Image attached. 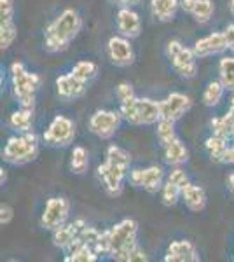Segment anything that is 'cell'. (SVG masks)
Segmentation results:
<instances>
[{"label":"cell","mask_w":234,"mask_h":262,"mask_svg":"<svg viewBox=\"0 0 234 262\" xmlns=\"http://www.w3.org/2000/svg\"><path fill=\"white\" fill-rule=\"evenodd\" d=\"M138 247V224L135 219H122L101 232L96 252L117 262H130V255Z\"/></svg>","instance_id":"cell-1"},{"label":"cell","mask_w":234,"mask_h":262,"mask_svg":"<svg viewBox=\"0 0 234 262\" xmlns=\"http://www.w3.org/2000/svg\"><path fill=\"white\" fill-rule=\"evenodd\" d=\"M82 30V18L75 9H63L44 28V51L48 54L65 53Z\"/></svg>","instance_id":"cell-2"},{"label":"cell","mask_w":234,"mask_h":262,"mask_svg":"<svg viewBox=\"0 0 234 262\" xmlns=\"http://www.w3.org/2000/svg\"><path fill=\"white\" fill-rule=\"evenodd\" d=\"M40 154V138L35 131L16 133L7 138L2 150V159L11 166H25L35 161Z\"/></svg>","instance_id":"cell-3"},{"label":"cell","mask_w":234,"mask_h":262,"mask_svg":"<svg viewBox=\"0 0 234 262\" xmlns=\"http://www.w3.org/2000/svg\"><path fill=\"white\" fill-rule=\"evenodd\" d=\"M11 86H12V95H14L16 101H18L19 107L23 108H32L35 111L37 103V91L40 88V75L28 72L25 63L14 61L11 63Z\"/></svg>","instance_id":"cell-4"},{"label":"cell","mask_w":234,"mask_h":262,"mask_svg":"<svg viewBox=\"0 0 234 262\" xmlns=\"http://www.w3.org/2000/svg\"><path fill=\"white\" fill-rule=\"evenodd\" d=\"M119 112L131 126H154L161 119V101L137 96L127 103L119 105Z\"/></svg>","instance_id":"cell-5"},{"label":"cell","mask_w":234,"mask_h":262,"mask_svg":"<svg viewBox=\"0 0 234 262\" xmlns=\"http://www.w3.org/2000/svg\"><path fill=\"white\" fill-rule=\"evenodd\" d=\"M166 56L169 60L173 72L178 77L190 81L198 75V60L193 48H185L178 39H172L166 44Z\"/></svg>","instance_id":"cell-6"},{"label":"cell","mask_w":234,"mask_h":262,"mask_svg":"<svg viewBox=\"0 0 234 262\" xmlns=\"http://www.w3.org/2000/svg\"><path fill=\"white\" fill-rule=\"evenodd\" d=\"M75 129H77L75 122L70 117L59 114V116H54L53 121L49 122L48 129L42 135V140L53 149H65L75 140V133H77Z\"/></svg>","instance_id":"cell-7"},{"label":"cell","mask_w":234,"mask_h":262,"mask_svg":"<svg viewBox=\"0 0 234 262\" xmlns=\"http://www.w3.org/2000/svg\"><path fill=\"white\" fill-rule=\"evenodd\" d=\"M127 180L135 189H142L147 194H157L161 192L166 182V171L161 164H151L147 168H131Z\"/></svg>","instance_id":"cell-8"},{"label":"cell","mask_w":234,"mask_h":262,"mask_svg":"<svg viewBox=\"0 0 234 262\" xmlns=\"http://www.w3.org/2000/svg\"><path fill=\"white\" fill-rule=\"evenodd\" d=\"M70 217V201L65 196H53L46 201V206L40 215V227L49 232L61 227L69 222Z\"/></svg>","instance_id":"cell-9"},{"label":"cell","mask_w":234,"mask_h":262,"mask_svg":"<svg viewBox=\"0 0 234 262\" xmlns=\"http://www.w3.org/2000/svg\"><path fill=\"white\" fill-rule=\"evenodd\" d=\"M124 121L119 111H107V108H101V111L93 112V116L89 117L88 128L95 137L101 138V140H110L114 135L117 133L121 128V122Z\"/></svg>","instance_id":"cell-10"},{"label":"cell","mask_w":234,"mask_h":262,"mask_svg":"<svg viewBox=\"0 0 234 262\" xmlns=\"http://www.w3.org/2000/svg\"><path fill=\"white\" fill-rule=\"evenodd\" d=\"M88 226V222L84 219H74V221L63 224L61 227L54 229L51 232V239H53V245L56 248L63 252H72L74 248H77L80 243V232L84 231V227Z\"/></svg>","instance_id":"cell-11"},{"label":"cell","mask_w":234,"mask_h":262,"mask_svg":"<svg viewBox=\"0 0 234 262\" xmlns=\"http://www.w3.org/2000/svg\"><path fill=\"white\" fill-rule=\"evenodd\" d=\"M98 179H100L101 185H103V191L107 192V196L110 198H117L121 196L124 191V182L127 180L130 170L112 164L109 161H105L103 164L98 166Z\"/></svg>","instance_id":"cell-12"},{"label":"cell","mask_w":234,"mask_h":262,"mask_svg":"<svg viewBox=\"0 0 234 262\" xmlns=\"http://www.w3.org/2000/svg\"><path fill=\"white\" fill-rule=\"evenodd\" d=\"M107 56L112 65L119 69H126L135 63V51L131 46V39L122 35H114L107 40Z\"/></svg>","instance_id":"cell-13"},{"label":"cell","mask_w":234,"mask_h":262,"mask_svg":"<svg viewBox=\"0 0 234 262\" xmlns=\"http://www.w3.org/2000/svg\"><path fill=\"white\" fill-rule=\"evenodd\" d=\"M193 107V100L190 96L184 93H169L164 100H161V117L172 121H180L187 112Z\"/></svg>","instance_id":"cell-14"},{"label":"cell","mask_w":234,"mask_h":262,"mask_svg":"<svg viewBox=\"0 0 234 262\" xmlns=\"http://www.w3.org/2000/svg\"><path fill=\"white\" fill-rule=\"evenodd\" d=\"M88 84L89 82L82 81L77 75L69 72V74H63L56 79V95L63 101L79 100L88 93Z\"/></svg>","instance_id":"cell-15"},{"label":"cell","mask_w":234,"mask_h":262,"mask_svg":"<svg viewBox=\"0 0 234 262\" xmlns=\"http://www.w3.org/2000/svg\"><path fill=\"white\" fill-rule=\"evenodd\" d=\"M196 56L199 60L203 58H210V56H215V54H222L225 51H229V44H227V39H225V33L224 32H214L206 37H201L194 42L193 46Z\"/></svg>","instance_id":"cell-16"},{"label":"cell","mask_w":234,"mask_h":262,"mask_svg":"<svg viewBox=\"0 0 234 262\" xmlns=\"http://www.w3.org/2000/svg\"><path fill=\"white\" fill-rule=\"evenodd\" d=\"M116 23L119 35L126 37V39L133 40L142 33V19H140L138 12L133 11V7H119Z\"/></svg>","instance_id":"cell-17"},{"label":"cell","mask_w":234,"mask_h":262,"mask_svg":"<svg viewBox=\"0 0 234 262\" xmlns=\"http://www.w3.org/2000/svg\"><path fill=\"white\" fill-rule=\"evenodd\" d=\"M199 252L189 239H175L168 245L164 253V262H199Z\"/></svg>","instance_id":"cell-18"},{"label":"cell","mask_w":234,"mask_h":262,"mask_svg":"<svg viewBox=\"0 0 234 262\" xmlns=\"http://www.w3.org/2000/svg\"><path fill=\"white\" fill-rule=\"evenodd\" d=\"M163 159L168 166H184L189 163L190 159V152L185 147V143L180 138H175L173 142H169L168 145L163 147Z\"/></svg>","instance_id":"cell-19"},{"label":"cell","mask_w":234,"mask_h":262,"mask_svg":"<svg viewBox=\"0 0 234 262\" xmlns=\"http://www.w3.org/2000/svg\"><path fill=\"white\" fill-rule=\"evenodd\" d=\"M182 201L185 203V206L194 213H199L206 208V203H208V198H206V192L201 185H196L193 182L184 187L182 191Z\"/></svg>","instance_id":"cell-20"},{"label":"cell","mask_w":234,"mask_h":262,"mask_svg":"<svg viewBox=\"0 0 234 262\" xmlns=\"http://www.w3.org/2000/svg\"><path fill=\"white\" fill-rule=\"evenodd\" d=\"M180 9V0H151L152 16L161 23H169L175 19Z\"/></svg>","instance_id":"cell-21"},{"label":"cell","mask_w":234,"mask_h":262,"mask_svg":"<svg viewBox=\"0 0 234 262\" xmlns=\"http://www.w3.org/2000/svg\"><path fill=\"white\" fill-rule=\"evenodd\" d=\"M229 145H231V142L225 140V138L217 137V135H210L205 140V150H206L208 158L217 164L225 163V156H227Z\"/></svg>","instance_id":"cell-22"},{"label":"cell","mask_w":234,"mask_h":262,"mask_svg":"<svg viewBox=\"0 0 234 262\" xmlns=\"http://www.w3.org/2000/svg\"><path fill=\"white\" fill-rule=\"evenodd\" d=\"M9 128L16 133H28V131H33V111L32 108H23L19 107L18 111H14L9 116V121H7Z\"/></svg>","instance_id":"cell-23"},{"label":"cell","mask_w":234,"mask_h":262,"mask_svg":"<svg viewBox=\"0 0 234 262\" xmlns=\"http://www.w3.org/2000/svg\"><path fill=\"white\" fill-rule=\"evenodd\" d=\"M210 128H211V135H217V137L232 142V138H234V119L229 116V114L220 116V117H214V119L210 121Z\"/></svg>","instance_id":"cell-24"},{"label":"cell","mask_w":234,"mask_h":262,"mask_svg":"<svg viewBox=\"0 0 234 262\" xmlns=\"http://www.w3.org/2000/svg\"><path fill=\"white\" fill-rule=\"evenodd\" d=\"M89 168V152L86 147L75 145L70 154V171L74 175H84Z\"/></svg>","instance_id":"cell-25"},{"label":"cell","mask_w":234,"mask_h":262,"mask_svg":"<svg viewBox=\"0 0 234 262\" xmlns=\"http://www.w3.org/2000/svg\"><path fill=\"white\" fill-rule=\"evenodd\" d=\"M105 161L117 164V166L124 168V170H131V154L122 147L116 145V143H110L105 150Z\"/></svg>","instance_id":"cell-26"},{"label":"cell","mask_w":234,"mask_h":262,"mask_svg":"<svg viewBox=\"0 0 234 262\" xmlns=\"http://www.w3.org/2000/svg\"><path fill=\"white\" fill-rule=\"evenodd\" d=\"M225 91H227V90H225L224 84L220 82L219 79H217V81L208 82V86L205 88V91H203V103H205L206 107H210V108L217 107V105L222 101Z\"/></svg>","instance_id":"cell-27"},{"label":"cell","mask_w":234,"mask_h":262,"mask_svg":"<svg viewBox=\"0 0 234 262\" xmlns=\"http://www.w3.org/2000/svg\"><path fill=\"white\" fill-rule=\"evenodd\" d=\"M100 253L95 248L86 243H80L77 248H74L65 255V262H96L100 259Z\"/></svg>","instance_id":"cell-28"},{"label":"cell","mask_w":234,"mask_h":262,"mask_svg":"<svg viewBox=\"0 0 234 262\" xmlns=\"http://www.w3.org/2000/svg\"><path fill=\"white\" fill-rule=\"evenodd\" d=\"M219 81L227 91H234V54L219 61Z\"/></svg>","instance_id":"cell-29"},{"label":"cell","mask_w":234,"mask_h":262,"mask_svg":"<svg viewBox=\"0 0 234 262\" xmlns=\"http://www.w3.org/2000/svg\"><path fill=\"white\" fill-rule=\"evenodd\" d=\"M175 124H177V121L164 119V117H161L159 122L156 124V135H157V140H159L161 147L168 145L169 142H173L178 137Z\"/></svg>","instance_id":"cell-30"},{"label":"cell","mask_w":234,"mask_h":262,"mask_svg":"<svg viewBox=\"0 0 234 262\" xmlns=\"http://www.w3.org/2000/svg\"><path fill=\"white\" fill-rule=\"evenodd\" d=\"M214 14H215L214 0H198L193 12H190V16L194 18V21H196V23H199V25L210 23V19L214 18Z\"/></svg>","instance_id":"cell-31"},{"label":"cell","mask_w":234,"mask_h":262,"mask_svg":"<svg viewBox=\"0 0 234 262\" xmlns=\"http://www.w3.org/2000/svg\"><path fill=\"white\" fill-rule=\"evenodd\" d=\"M182 191L184 189L180 187V185L173 184V182H169L166 179L163 189H161V203L166 206V208H172V206H175L178 201L182 200Z\"/></svg>","instance_id":"cell-32"},{"label":"cell","mask_w":234,"mask_h":262,"mask_svg":"<svg viewBox=\"0 0 234 262\" xmlns=\"http://www.w3.org/2000/svg\"><path fill=\"white\" fill-rule=\"evenodd\" d=\"M18 39V27L14 19L11 21H0V49L7 51Z\"/></svg>","instance_id":"cell-33"},{"label":"cell","mask_w":234,"mask_h":262,"mask_svg":"<svg viewBox=\"0 0 234 262\" xmlns=\"http://www.w3.org/2000/svg\"><path fill=\"white\" fill-rule=\"evenodd\" d=\"M72 74L77 75L79 79H82V81L86 82H91L93 79L98 75V65L95 61H89V60H80L74 65V69H72Z\"/></svg>","instance_id":"cell-34"},{"label":"cell","mask_w":234,"mask_h":262,"mask_svg":"<svg viewBox=\"0 0 234 262\" xmlns=\"http://www.w3.org/2000/svg\"><path fill=\"white\" fill-rule=\"evenodd\" d=\"M116 96H117L119 105H121V103H127V101H131V100L137 98V93H135L133 86H131L130 82L122 81V82H119V84H117V88H116Z\"/></svg>","instance_id":"cell-35"},{"label":"cell","mask_w":234,"mask_h":262,"mask_svg":"<svg viewBox=\"0 0 234 262\" xmlns=\"http://www.w3.org/2000/svg\"><path fill=\"white\" fill-rule=\"evenodd\" d=\"M166 179H168L169 182H173V184H177V185H180L182 189L185 187L187 184H189V175L185 173V170L182 166H173L172 168V171L166 175Z\"/></svg>","instance_id":"cell-36"},{"label":"cell","mask_w":234,"mask_h":262,"mask_svg":"<svg viewBox=\"0 0 234 262\" xmlns=\"http://www.w3.org/2000/svg\"><path fill=\"white\" fill-rule=\"evenodd\" d=\"M14 19V2L12 0H0V21Z\"/></svg>","instance_id":"cell-37"},{"label":"cell","mask_w":234,"mask_h":262,"mask_svg":"<svg viewBox=\"0 0 234 262\" xmlns=\"http://www.w3.org/2000/svg\"><path fill=\"white\" fill-rule=\"evenodd\" d=\"M12 219H14V208L11 205H7V203H2L0 205V224H2V227L9 226Z\"/></svg>","instance_id":"cell-38"},{"label":"cell","mask_w":234,"mask_h":262,"mask_svg":"<svg viewBox=\"0 0 234 262\" xmlns=\"http://www.w3.org/2000/svg\"><path fill=\"white\" fill-rule=\"evenodd\" d=\"M147 260H148L147 253L143 252V248L140 247V245L131 252V255H130V262H147Z\"/></svg>","instance_id":"cell-39"},{"label":"cell","mask_w":234,"mask_h":262,"mask_svg":"<svg viewBox=\"0 0 234 262\" xmlns=\"http://www.w3.org/2000/svg\"><path fill=\"white\" fill-rule=\"evenodd\" d=\"M224 33H225V39H227V44H229V51L234 54V23L227 25Z\"/></svg>","instance_id":"cell-40"},{"label":"cell","mask_w":234,"mask_h":262,"mask_svg":"<svg viewBox=\"0 0 234 262\" xmlns=\"http://www.w3.org/2000/svg\"><path fill=\"white\" fill-rule=\"evenodd\" d=\"M142 0H112V4H116L117 7H137Z\"/></svg>","instance_id":"cell-41"},{"label":"cell","mask_w":234,"mask_h":262,"mask_svg":"<svg viewBox=\"0 0 234 262\" xmlns=\"http://www.w3.org/2000/svg\"><path fill=\"white\" fill-rule=\"evenodd\" d=\"M196 2H198V0H180V9L187 12V14H190L196 6Z\"/></svg>","instance_id":"cell-42"},{"label":"cell","mask_w":234,"mask_h":262,"mask_svg":"<svg viewBox=\"0 0 234 262\" xmlns=\"http://www.w3.org/2000/svg\"><path fill=\"white\" fill-rule=\"evenodd\" d=\"M224 164H231V166H234V138H232L231 145H229V150H227V156H225Z\"/></svg>","instance_id":"cell-43"},{"label":"cell","mask_w":234,"mask_h":262,"mask_svg":"<svg viewBox=\"0 0 234 262\" xmlns=\"http://www.w3.org/2000/svg\"><path fill=\"white\" fill-rule=\"evenodd\" d=\"M227 189L231 191V194L234 196V171H231L227 175Z\"/></svg>","instance_id":"cell-44"},{"label":"cell","mask_w":234,"mask_h":262,"mask_svg":"<svg viewBox=\"0 0 234 262\" xmlns=\"http://www.w3.org/2000/svg\"><path fill=\"white\" fill-rule=\"evenodd\" d=\"M6 182H7V170L2 166V168H0V184L6 185Z\"/></svg>","instance_id":"cell-45"},{"label":"cell","mask_w":234,"mask_h":262,"mask_svg":"<svg viewBox=\"0 0 234 262\" xmlns=\"http://www.w3.org/2000/svg\"><path fill=\"white\" fill-rule=\"evenodd\" d=\"M227 114L234 119V96L231 98V103H229V111H227Z\"/></svg>","instance_id":"cell-46"},{"label":"cell","mask_w":234,"mask_h":262,"mask_svg":"<svg viewBox=\"0 0 234 262\" xmlns=\"http://www.w3.org/2000/svg\"><path fill=\"white\" fill-rule=\"evenodd\" d=\"M229 11H231V14L234 18V0H229Z\"/></svg>","instance_id":"cell-47"}]
</instances>
